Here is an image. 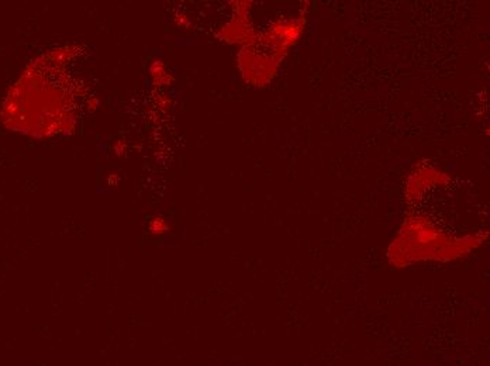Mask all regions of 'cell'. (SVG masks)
Returning <instances> with one entry per match:
<instances>
[{
    "mask_svg": "<svg viewBox=\"0 0 490 366\" xmlns=\"http://www.w3.org/2000/svg\"><path fill=\"white\" fill-rule=\"evenodd\" d=\"M445 179V173L438 171L431 163H423L414 166V169L408 175L407 178V199L418 200L420 196L423 195L427 189L433 187L438 182Z\"/></svg>",
    "mask_w": 490,
    "mask_h": 366,
    "instance_id": "cell-1",
    "label": "cell"
}]
</instances>
